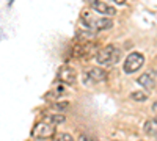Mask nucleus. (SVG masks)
<instances>
[{
    "label": "nucleus",
    "mask_w": 157,
    "mask_h": 141,
    "mask_svg": "<svg viewBox=\"0 0 157 141\" xmlns=\"http://www.w3.org/2000/svg\"><path fill=\"white\" fill-rule=\"evenodd\" d=\"M82 24L93 32H102L110 28L113 25V20L109 17H102V14H93V13L85 11L82 14Z\"/></svg>",
    "instance_id": "1"
},
{
    "label": "nucleus",
    "mask_w": 157,
    "mask_h": 141,
    "mask_svg": "<svg viewBox=\"0 0 157 141\" xmlns=\"http://www.w3.org/2000/svg\"><path fill=\"white\" fill-rule=\"evenodd\" d=\"M121 58V50L115 47V46H107L101 49L99 52L96 54V61L99 63L101 66H112L116 65Z\"/></svg>",
    "instance_id": "2"
},
{
    "label": "nucleus",
    "mask_w": 157,
    "mask_h": 141,
    "mask_svg": "<svg viewBox=\"0 0 157 141\" xmlns=\"http://www.w3.org/2000/svg\"><path fill=\"white\" fill-rule=\"evenodd\" d=\"M55 135V125L50 124L49 121H43V122H38L33 130H32V136L38 138V139H49Z\"/></svg>",
    "instance_id": "3"
},
{
    "label": "nucleus",
    "mask_w": 157,
    "mask_h": 141,
    "mask_svg": "<svg viewBox=\"0 0 157 141\" xmlns=\"http://www.w3.org/2000/svg\"><path fill=\"white\" fill-rule=\"evenodd\" d=\"M143 63H145V57L138 52H132V54L127 55V58L124 61V66H123V71L126 74H134L143 66Z\"/></svg>",
    "instance_id": "4"
},
{
    "label": "nucleus",
    "mask_w": 157,
    "mask_h": 141,
    "mask_svg": "<svg viewBox=\"0 0 157 141\" xmlns=\"http://www.w3.org/2000/svg\"><path fill=\"white\" fill-rule=\"evenodd\" d=\"M77 80V74L72 68L69 66H63L58 71V82L63 85H74Z\"/></svg>",
    "instance_id": "5"
},
{
    "label": "nucleus",
    "mask_w": 157,
    "mask_h": 141,
    "mask_svg": "<svg viewBox=\"0 0 157 141\" xmlns=\"http://www.w3.org/2000/svg\"><path fill=\"white\" fill-rule=\"evenodd\" d=\"M91 8H93L98 14H102V16H115L116 14V9L112 5L102 2V0H91Z\"/></svg>",
    "instance_id": "6"
},
{
    "label": "nucleus",
    "mask_w": 157,
    "mask_h": 141,
    "mask_svg": "<svg viewBox=\"0 0 157 141\" xmlns=\"http://www.w3.org/2000/svg\"><path fill=\"white\" fill-rule=\"evenodd\" d=\"M85 79L99 83V82H105L107 80V72L104 71L102 68H91L90 71L85 72Z\"/></svg>",
    "instance_id": "7"
},
{
    "label": "nucleus",
    "mask_w": 157,
    "mask_h": 141,
    "mask_svg": "<svg viewBox=\"0 0 157 141\" xmlns=\"http://www.w3.org/2000/svg\"><path fill=\"white\" fill-rule=\"evenodd\" d=\"M137 82L145 89H154L155 88V72H146V74L140 75V79Z\"/></svg>",
    "instance_id": "8"
},
{
    "label": "nucleus",
    "mask_w": 157,
    "mask_h": 141,
    "mask_svg": "<svg viewBox=\"0 0 157 141\" xmlns=\"http://www.w3.org/2000/svg\"><path fill=\"white\" fill-rule=\"evenodd\" d=\"M155 130H157V121L155 119H149L145 124V133L151 135V136H155Z\"/></svg>",
    "instance_id": "9"
},
{
    "label": "nucleus",
    "mask_w": 157,
    "mask_h": 141,
    "mask_svg": "<svg viewBox=\"0 0 157 141\" xmlns=\"http://www.w3.org/2000/svg\"><path fill=\"white\" fill-rule=\"evenodd\" d=\"M130 99L135 100V102H145L148 99V93H145V91H134L132 94H130Z\"/></svg>",
    "instance_id": "10"
},
{
    "label": "nucleus",
    "mask_w": 157,
    "mask_h": 141,
    "mask_svg": "<svg viewBox=\"0 0 157 141\" xmlns=\"http://www.w3.org/2000/svg\"><path fill=\"white\" fill-rule=\"evenodd\" d=\"M64 121H66L64 114H50V116H49V122H50V124H54V125H57V124H63Z\"/></svg>",
    "instance_id": "11"
},
{
    "label": "nucleus",
    "mask_w": 157,
    "mask_h": 141,
    "mask_svg": "<svg viewBox=\"0 0 157 141\" xmlns=\"http://www.w3.org/2000/svg\"><path fill=\"white\" fill-rule=\"evenodd\" d=\"M66 94V88H64L63 83H57L55 89H54V96H64Z\"/></svg>",
    "instance_id": "12"
},
{
    "label": "nucleus",
    "mask_w": 157,
    "mask_h": 141,
    "mask_svg": "<svg viewBox=\"0 0 157 141\" xmlns=\"http://www.w3.org/2000/svg\"><path fill=\"white\" fill-rule=\"evenodd\" d=\"M52 138H54V141H74V138L69 135V133H60V135H54V136H52Z\"/></svg>",
    "instance_id": "13"
},
{
    "label": "nucleus",
    "mask_w": 157,
    "mask_h": 141,
    "mask_svg": "<svg viewBox=\"0 0 157 141\" xmlns=\"http://www.w3.org/2000/svg\"><path fill=\"white\" fill-rule=\"evenodd\" d=\"M68 105H69L68 102H63V104H61V102H58V104H55V107H57V108H60V110H66V108H68Z\"/></svg>",
    "instance_id": "14"
},
{
    "label": "nucleus",
    "mask_w": 157,
    "mask_h": 141,
    "mask_svg": "<svg viewBox=\"0 0 157 141\" xmlns=\"http://www.w3.org/2000/svg\"><path fill=\"white\" fill-rule=\"evenodd\" d=\"M113 2H115L116 5H123V3H126V0H113Z\"/></svg>",
    "instance_id": "15"
}]
</instances>
